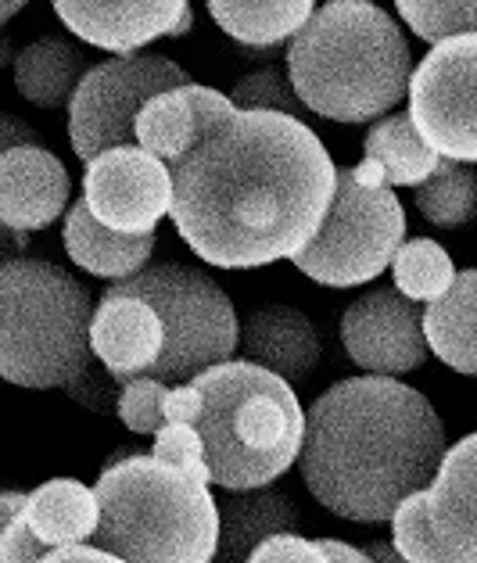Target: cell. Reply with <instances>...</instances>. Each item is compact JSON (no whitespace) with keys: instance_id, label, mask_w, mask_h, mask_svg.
<instances>
[{"instance_id":"obj_8","label":"cell","mask_w":477,"mask_h":563,"mask_svg":"<svg viewBox=\"0 0 477 563\" xmlns=\"http://www.w3.org/2000/svg\"><path fill=\"white\" fill-rule=\"evenodd\" d=\"M406 238V212L395 187L363 184L356 169H337L331 212L320 233L291 263L323 287L370 284L391 269Z\"/></svg>"},{"instance_id":"obj_3","label":"cell","mask_w":477,"mask_h":563,"mask_svg":"<svg viewBox=\"0 0 477 563\" xmlns=\"http://www.w3.org/2000/svg\"><path fill=\"white\" fill-rule=\"evenodd\" d=\"M288 76L309 112L334 122H374L409 93L413 54L385 8L331 0L291 40Z\"/></svg>"},{"instance_id":"obj_21","label":"cell","mask_w":477,"mask_h":563,"mask_svg":"<svg viewBox=\"0 0 477 563\" xmlns=\"http://www.w3.org/2000/svg\"><path fill=\"white\" fill-rule=\"evenodd\" d=\"M298 510L288 496L266 488L234 492L220 506V549L212 563H248V556L273 534L298 531Z\"/></svg>"},{"instance_id":"obj_12","label":"cell","mask_w":477,"mask_h":563,"mask_svg":"<svg viewBox=\"0 0 477 563\" xmlns=\"http://www.w3.org/2000/svg\"><path fill=\"white\" fill-rule=\"evenodd\" d=\"M420 301L399 287H374L359 295L341 316V341L348 360L366 374L399 377L428 360V334Z\"/></svg>"},{"instance_id":"obj_13","label":"cell","mask_w":477,"mask_h":563,"mask_svg":"<svg viewBox=\"0 0 477 563\" xmlns=\"http://www.w3.org/2000/svg\"><path fill=\"white\" fill-rule=\"evenodd\" d=\"M68 33L90 47L136 54L190 30V0H51Z\"/></svg>"},{"instance_id":"obj_20","label":"cell","mask_w":477,"mask_h":563,"mask_svg":"<svg viewBox=\"0 0 477 563\" xmlns=\"http://www.w3.org/2000/svg\"><path fill=\"white\" fill-rule=\"evenodd\" d=\"M428 510L442 539L477 553V431L445 449L428 488Z\"/></svg>"},{"instance_id":"obj_29","label":"cell","mask_w":477,"mask_h":563,"mask_svg":"<svg viewBox=\"0 0 477 563\" xmlns=\"http://www.w3.org/2000/svg\"><path fill=\"white\" fill-rule=\"evenodd\" d=\"M402 22L428 44L477 33V0H395Z\"/></svg>"},{"instance_id":"obj_15","label":"cell","mask_w":477,"mask_h":563,"mask_svg":"<svg viewBox=\"0 0 477 563\" xmlns=\"http://www.w3.org/2000/svg\"><path fill=\"white\" fill-rule=\"evenodd\" d=\"M68 205V173L47 147L19 144L0 155V223L44 230Z\"/></svg>"},{"instance_id":"obj_16","label":"cell","mask_w":477,"mask_h":563,"mask_svg":"<svg viewBox=\"0 0 477 563\" xmlns=\"http://www.w3.org/2000/svg\"><path fill=\"white\" fill-rule=\"evenodd\" d=\"M230 108H237L234 98H226V93L212 87H173L147 101L144 112L136 115V144L173 166L201 141L204 126L215 115L230 112Z\"/></svg>"},{"instance_id":"obj_35","label":"cell","mask_w":477,"mask_h":563,"mask_svg":"<svg viewBox=\"0 0 477 563\" xmlns=\"http://www.w3.org/2000/svg\"><path fill=\"white\" fill-rule=\"evenodd\" d=\"M47 553H51V545L40 542L33 534L25 510L0 525V563H44Z\"/></svg>"},{"instance_id":"obj_40","label":"cell","mask_w":477,"mask_h":563,"mask_svg":"<svg viewBox=\"0 0 477 563\" xmlns=\"http://www.w3.org/2000/svg\"><path fill=\"white\" fill-rule=\"evenodd\" d=\"M25 4H30V0H0V19L11 22V19H15L19 11L25 8Z\"/></svg>"},{"instance_id":"obj_31","label":"cell","mask_w":477,"mask_h":563,"mask_svg":"<svg viewBox=\"0 0 477 563\" xmlns=\"http://www.w3.org/2000/svg\"><path fill=\"white\" fill-rule=\"evenodd\" d=\"M166 395L169 384L158 377H133L122 384L119 398V420L126 423L133 434H158L166 428Z\"/></svg>"},{"instance_id":"obj_38","label":"cell","mask_w":477,"mask_h":563,"mask_svg":"<svg viewBox=\"0 0 477 563\" xmlns=\"http://www.w3.org/2000/svg\"><path fill=\"white\" fill-rule=\"evenodd\" d=\"M323 549L331 553V563H374L366 549H356V545L337 542V539H323Z\"/></svg>"},{"instance_id":"obj_26","label":"cell","mask_w":477,"mask_h":563,"mask_svg":"<svg viewBox=\"0 0 477 563\" xmlns=\"http://www.w3.org/2000/svg\"><path fill=\"white\" fill-rule=\"evenodd\" d=\"M417 209L439 230L467 227L477 216V173L467 162L442 158L431 180L417 187Z\"/></svg>"},{"instance_id":"obj_30","label":"cell","mask_w":477,"mask_h":563,"mask_svg":"<svg viewBox=\"0 0 477 563\" xmlns=\"http://www.w3.org/2000/svg\"><path fill=\"white\" fill-rule=\"evenodd\" d=\"M230 98L244 112H288L298 119H302V112H309L306 101L298 98L291 76H284L280 68H258V73L244 76Z\"/></svg>"},{"instance_id":"obj_6","label":"cell","mask_w":477,"mask_h":563,"mask_svg":"<svg viewBox=\"0 0 477 563\" xmlns=\"http://www.w3.org/2000/svg\"><path fill=\"white\" fill-rule=\"evenodd\" d=\"M90 298L44 258L0 266V377L19 388H65L93 360Z\"/></svg>"},{"instance_id":"obj_33","label":"cell","mask_w":477,"mask_h":563,"mask_svg":"<svg viewBox=\"0 0 477 563\" xmlns=\"http://www.w3.org/2000/svg\"><path fill=\"white\" fill-rule=\"evenodd\" d=\"M65 391L76 398L79 406L93 409V413H119V398H122V380L108 369L98 355L79 369V374L65 384Z\"/></svg>"},{"instance_id":"obj_10","label":"cell","mask_w":477,"mask_h":563,"mask_svg":"<svg viewBox=\"0 0 477 563\" xmlns=\"http://www.w3.org/2000/svg\"><path fill=\"white\" fill-rule=\"evenodd\" d=\"M409 115L442 158L477 162V33L428 51L409 79Z\"/></svg>"},{"instance_id":"obj_4","label":"cell","mask_w":477,"mask_h":563,"mask_svg":"<svg viewBox=\"0 0 477 563\" xmlns=\"http://www.w3.org/2000/svg\"><path fill=\"white\" fill-rule=\"evenodd\" d=\"M195 384L201 388L198 431L212 485L226 492L266 488L298 463L309 413L291 380L248 360H226L198 374Z\"/></svg>"},{"instance_id":"obj_17","label":"cell","mask_w":477,"mask_h":563,"mask_svg":"<svg viewBox=\"0 0 477 563\" xmlns=\"http://www.w3.org/2000/svg\"><path fill=\"white\" fill-rule=\"evenodd\" d=\"M241 352L280 374L284 380H306L320 363V334L312 320L295 306H258L241 320Z\"/></svg>"},{"instance_id":"obj_5","label":"cell","mask_w":477,"mask_h":563,"mask_svg":"<svg viewBox=\"0 0 477 563\" xmlns=\"http://www.w3.org/2000/svg\"><path fill=\"white\" fill-rule=\"evenodd\" d=\"M101 528L93 545L130 563H212L220 506L204 481L155 456L112 460L98 485Z\"/></svg>"},{"instance_id":"obj_32","label":"cell","mask_w":477,"mask_h":563,"mask_svg":"<svg viewBox=\"0 0 477 563\" xmlns=\"http://www.w3.org/2000/svg\"><path fill=\"white\" fill-rule=\"evenodd\" d=\"M152 456L176 466V471L190 474V477L204 481V485H212L209 452H204V438L198 431V423H166V428L155 434Z\"/></svg>"},{"instance_id":"obj_25","label":"cell","mask_w":477,"mask_h":563,"mask_svg":"<svg viewBox=\"0 0 477 563\" xmlns=\"http://www.w3.org/2000/svg\"><path fill=\"white\" fill-rule=\"evenodd\" d=\"M84 76V54L58 36L36 40L15 58V87L36 108L73 104Z\"/></svg>"},{"instance_id":"obj_7","label":"cell","mask_w":477,"mask_h":563,"mask_svg":"<svg viewBox=\"0 0 477 563\" xmlns=\"http://www.w3.org/2000/svg\"><path fill=\"white\" fill-rule=\"evenodd\" d=\"M108 291L144 298L166 323V349L147 377L166 384L195 380L204 369L234 360L241 349V320L226 291L195 266L158 263L130 280L112 284Z\"/></svg>"},{"instance_id":"obj_14","label":"cell","mask_w":477,"mask_h":563,"mask_svg":"<svg viewBox=\"0 0 477 563\" xmlns=\"http://www.w3.org/2000/svg\"><path fill=\"white\" fill-rule=\"evenodd\" d=\"M90 349L122 384L147 377L166 349V323L144 298L104 291L101 306L93 309Z\"/></svg>"},{"instance_id":"obj_2","label":"cell","mask_w":477,"mask_h":563,"mask_svg":"<svg viewBox=\"0 0 477 563\" xmlns=\"http://www.w3.org/2000/svg\"><path fill=\"white\" fill-rule=\"evenodd\" d=\"M445 423L424 395L395 377H348L309 406L306 488L356 525H391L395 510L431 488L445 456Z\"/></svg>"},{"instance_id":"obj_39","label":"cell","mask_w":477,"mask_h":563,"mask_svg":"<svg viewBox=\"0 0 477 563\" xmlns=\"http://www.w3.org/2000/svg\"><path fill=\"white\" fill-rule=\"evenodd\" d=\"M366 553H370L374 563H413L409 556H402L399 549H395V542H370V545H366Z\"/></svg>"},{"instance_id":"obj_36","label":"cell","mask_w":477,"mask_h":563,"mask_svg":"<svg viewBox=\"0 0 477 563\" xmlns=\"http://www.w3.org/2000/svg\"><path fill=\"white\" fill-rule=\"evenodd\" d=\"M201 417V388L195 380L180 384V388H169L166 395V420L169 423H198Z\"/></svg>"},{"instance_id":"obj_19","label":"cell","mask_w":477,"mask_h":563,"mask_svg":"<svg viewBox=\"0 0 477 563\" xmlns=\"http://www.w3.org/2000/svg\"><path fill=\"white\" fill-rule=\"evenodd\" d=\"M363 162L356 176L370 187H420L439 169L442 155L434 151L409 112L388 115L370 126L363 141Z\"/></svg>"},{"instance_id":"obj_22","label":"cell","mask_w":477,"mask_h":563,"mask_svg":"<svg viewBox=\"0 0 477 563\" xmlns=\"http://www.w3.org/2000/svg\"><path fill=\"white\" fill-rule=\"evenodd\" d=\"M25 520H30L36 539L47 542L51 549L93 542V534L101 528L98 488H87L84 481L73 477H54L30 492Z\"/></svg>"},{"instance_id":"obj_27","label":"cell","mask_w":477,"mask_h":563,"mask_svg":"<svg viewBox=\"0 0 477 563\" xmlns=\"http://www.w3.org/2000/svg\"><path fill=\"white\" fill-rule=\"evenodd\" d=\"M391 542L402 556L413 563H477L474 549L453 545L442 539L431 525V510H428V488L409 496L391 517Z\"/></svg>"},{"instance_id":"obj_24","label":"cell","mask_w":477,"mask_h":563,"mask_svg":"<svg viewBox=\"0 0 477 563\" xmlns=\"http://www.w3.org/2000/svg\"><path fill=\"white\" fill-rule=\"evenodd\" d=\"M215 25L244 47H280L317 15V0H209Z\"/></svg>"},{"instance_id":"obj_9","label":"cell","mask_w":477,"mask_h":563,"mask_svg":"<svg viewBox=\"0 0 477 563\" xmlns=\"http://www.w3.org/2000/svg\"><path fill=\"white\" fill-rule=\"evenodd\" d=\"M190 76L158 54H115L112 62L87 68L73 104H68V141L84 162L108 147L136 144V115L144 104L173 87H187Z\"/></svg>"},{"instance_id":"obj_28","label":"cell","mask_w":477,"mask_h":563,"mask_svg":"<svg viewBox=\"0 0 477 563\" xmlns=\"http://www.w3.org/2000/svg\"><path fill=\"white\" fill-rule=\"evenodd\" d=\"M391 277H395V287L413 298V301H439L448 287L456 284V266L448 252L442 249L439 241L431 238H413L406 241L399 255H395L391 263Z\"/></svg>"},{"instance_id":"obj_18","label":"cell","mask_w":477,"mask_h":563,"mask_svg":"<svg viewBox=\"0 0 477 563\" xmlns=\"http://www.w3.org/2000/svg\"><path fill=\"white\" fill-rule=\"evenodd\" d=\"M65 252L79 269L119 284L147 269V258L155 252V233H119L104 227L90 212L87 198H79L65 216Z\"/></svg>"},{"instance_id":"obj_11","label":"cell","mask_w":477,"mask_h":563,"mask_svg":"<svg viewBox=\"0 0 477 563\" xmlns=\"http://www.w3.org/2000/svg\"><path fill=\"white\" fill-rule=\"evenodd\" d=\"M84 198L104 227L119 233H155L173 212V166L141 144L108 147L87 162Z\"/></svg>"},{"instance_id":"obj_1","label":"cell","mask_w":477,"mask_h":563,"mask_svg":"<svg viewBox=\"0 0 477 563\" xmlns=\"http://www.w3.org/2000/svg\"><path fill=\"white\" fill-rule=\"evenodd\" d=\"M337 166L288 112H230L173 162V227L201 263L258 269L295 258L331 212Z\"/></svg>"},{"instance_id":"obj_34","label":"cell","mask_w":477,"mask_h":563,"mask_svg":"<svg viewBox=\"0 0 477 563\" xmlns=\"http://www.w3.org/2000/svg\"><path fill=\"white\" fill-rule=\"evenodd\" d=\"M248 563H331V553L323 549V539L309 542L298 531H284L258 545Z\"/></svg>"},{"instance_id":"obj_37","label":"cell","mask_w":477,"mask_h":563,"mask_svg":"<svg viewBox=\"0 0 477 563\" xmlns=\"http://www.w3.org/2000/svg\"><path fill=\"white\" fill-rule=\"evenodd\" d=\"M44 563H130L115 553H108V549L93 545V542H84V545H65V549H51Z\"/></svg>"},{"instance_id":"obj_23","label":"cell","mask_w":477,"mask_h":563,"mask_svg":"<svg viewBox=\"0 0 477 563\" xmlns=\"http://www.w3.org/2000/svg\"><path fill=\"white\" fill-rule=\"evenodd\" d=\"M424 334L445 366L477 377V269H459L456 284L439 301H428Z\"/></svg>"}]
</instances>
